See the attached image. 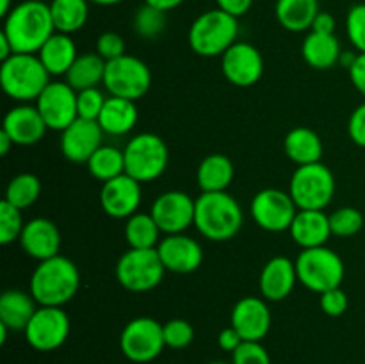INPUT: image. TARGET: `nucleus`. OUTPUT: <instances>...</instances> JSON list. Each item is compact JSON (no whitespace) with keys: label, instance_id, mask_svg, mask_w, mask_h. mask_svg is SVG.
I'll return each instance as SVG.
<instances>
[{"label":"nucleus","instance_id":"nucleus-35","mask_svg":"<svg viewBox=\"0 0 365 364\" xmlns=\"http://www.w3.org/2000/svg\"><path fill=\"white\" fill-rule=\"evenodd\" d=\"M86 164L96 181L107 182L125 173V153L120 148L102 145Z\"/></svg>","mask_w":365,"mask_h":364},{"label":"nucleus","instance_id":"nucleus-45","mask_svg":"<svg viewBox=\"0 0 365 364\" xmlns=\"http://www.w3.org/2000/svg\"><path fill=\"white\" fill-rule=\"evenodd\" d=\"M348 295H346L341 288H334L321 293V310H323L324 314H328V316H342V314L348 310Z\"/></svg>","mask_w":365,"mask_h":364},{"label":"nucleus","instance_id":"nucleus-40","mask_svg":"<svg viewBox=\"0 0 365 364\" xmlns=\"http://www.w3.org/2000/svg\"><path fill=\"white\" fill-rule=\"evenodd\" d=\"M164 330V341H166V346L173 350H182L185 346H189L195 339V328L189 321L180 320H170L168 323L163 325Z\"/></svg>","mask_w":365,"mask_h":364},{"label":"nucleus","instance_id":"nucleus-27","mask_svg":"<svg viewBox=\"0 0 365 364\" xmlns=\"http://www.w3.org/2000/svg\"><path fill=\"white\" fill-rule=\"evenodd\" d=\"M36 300L20 289H9L0 296V323L9 330H25L38 310Z\"/></svg>","mask_w":365,"mask_h":364},{"label":"nucleus","instance_id":"nucleus-56","mask_svg":"<svg viewBox=\"0 0 365 364\" xmlns=\"http://www.w3.org/2000/svg\"><path fill=\"white\" fill-rule=\"evenodd\" d=\"M209 364H228V363H221V360H214V363H209Z\"/></svg>","mask_w":365,"mask_h":364},{"label":"nucleus","instance_id":"nucleus-34","mask_svg":"<svg viewBox=\"0 0 365 364\" xmlns=\"http://www.w3.org/2000/svg\"><path fill=\"white\" fill-rule=\"evenodd\" d=\"M125 239H127L130 248H157V245L160 243V228L150 213H135L130 218H127Z\"/></svg>","mask_w":365,"mask_h":364},{"label":"nucleus","instance_id":"nucleus-11","mask_svg":"<svg viewBox=\"0 0 365 364\" xmlns=\"http://www.w3.org/2000/svg\"><path fill=\"white\" fill-rule=\"evenodd\" d=\"M166 346L163 325L148 316L134 318L125 325L120 335L121 353L132 363H150Z\"/></svg>","mask_w":365,"mask_h":364},{"label":"nucleus","instance_id":"nucleus-12","mask_svg":"<svg viewBox=\"0 0 365 364\" xmlns=\"http://www.w3.org/2000/svg\"><path fill=\"white\" fill-rule=\"evenodd\" d=\"M250 211L260 228L267 232H284L291 228L299 209L291 193L267 188L253 196Z\"/></svg>","mask_w":365,"mask_h":364},{"label":"nucleus","instance_id":"nucleus-52","mask_svg":"<svg viewBox=\"0 0 365 364\" xmlns=\"http://www.w3.org/2000/svg\"><path fill=\"white\" fill-rule=\"evenodd\" d=\"M13 54H14V50H13V46H11L9 39H7L6 36L0 32V59H2V61L9 59Z\"/></svg>","mask_w":365,"mask_h":364},{"label":"nucleus","instance_id":"nucleus-15","mask_svg":"<svg viewBox=\"0 0 365 364\" xmlns=\"http://www.w3.org/2000/svg\"><path fill=\"white\" fill-rule=\"evenodd\" d=\"M221 71L230 84L250 88L262 79L264 59L257 46L246 41H235L221 56Z\"/></svg>","mask_w":365,"mask_h":364},{"label":"nucleus","instance_id":"nucleus-16","mask_svg":"<svg viewBox=\"0 0 365 364\" xmlns=\"http://www.w3.org/2000/svg\"><path fill=\"white\" fill-rule=\"evenodd\" d=\"M196 200L184 191H166L153 202L150 214L166 236L184 234L195 225Z\"/></svg>","mask_w":365,"mask_h":364},{"label":"nucleus","instance_id":"nucleus-36","mask_svg":"<svg viewBox=\"0 0 365 364\" xmlns=\"http://www.w3.org/2000/svg\"><path fill=\"white\" fill-rule=\"evenodd\" d=\"M41 195V182L34 173H20L7 184L6 198L18 209H27Z\"/></svg>","mask_w":365,"mask_h":364},{"label":"nucleus","instance_id":"nucleus-47","mask_svg":"<svg viewBox=\"0 0 365 364\" xmlns=\"http://www.w3.org/2000/svg\"><path fill=\"white\" fill-rule=\"evenodd\" d=\"M348 70L351 84L355 86L356 91L362 93L365 96V54H356V59L353 61V64Z\"/></svg>","mask_w":365,"mask_h":364},{"label":"nucleus","instance_id":"nucleus-18","mask_svg":"<svg viewBox=\"0 0 365 364\" xmlns=\"http://www.w3.org/2000/svg\"><path fill=\"white\" fill-rule=\"evenodd\" d=\"M102 139L103 131L98 121L77 118L61 132V152L71 163H88L102 146Z\"/></svg>","mask_w":365,"mask_h":364},{"label":"nucleus","instance_id":"nucleus-10","mask_svg":"<svg viewBox=\"0 0 365 364\" xmlns=\"http://www.w3.org/2000/svg\"><path fill=\"white\" fill-rule=\"evenodd\" d=\"M103 86L110 96L135 102L148 93L152 86V71L145 61L125 54L118 59L107 61Z\"/></svg>","mask_w":365,"mask_h":364},{"label":"nucleus","instance_id":"nucleus-32","mask_svg":"<svg viewBox=\"0 0 365 364\" xmlns=\"http://www.w3.org/2000/svg\"><path fill=\"white\" fill-rule=\"evenodd\" d=\"M107 61L102 59L96 52L82 54L75 59L71 68L68 70L66 82L75 89V91H82L88 88H98L100 82H103V75H106Z\"/></svg>","mask_w":365,"mask_h":364},{"label":"nucleus","instance_id":"nucleus-50","mask_svg":"<svg viewBox=\"0 0 365 364\" xmlns=\"http://www.w3.org/2000/svg\"><path fill=\"white\" fill-rule=\"evenodd\" d=\"M335 18L334 14L323 13L319 11L312 24V32H319V34H335Z\"/></svg>","mask_w":365,"mask_h":364},{"label":"nucleus","instance_id":"nucleus-22","mask_svg":"<svg viewBox=\"0 0 365 364\" xmlns=\"http://www.w3.org/2000/svg\"><path fill=\"white\" fill-rule=\"evenodd\" d=\"M18 241L27 256L38 261H45L59 256L61 232L52 220L34 218L25 223Z\"/></svg>","mask_w":365,"mask_h":364},{"label":"nucleus","instance_id":"nucleus-20","mask_svg":"<svg viewBox=\"0 0 365 364\" xmlns=\"http://www.w3.org/2000/svg\"><path fill=\"white\" fill-rule=\"evenodd\" d=\"M230 325L245 341H260L271 328V310L262 298L245 296L232 309Z\"/></svg>","mask_w":365,"mask_h":364},{"label":"nucleus","instance_id":"nucleus-1","mask_svg":"<svg viewBox=\"0 0 365 364\" xmlns=\"http://www.w3.org/2000/svg\"><path fill=\"white\" fill-rule=\"evenodd\" d=\"M50 4L41 0H25L16 4L4 18L2 34L9 39L14 54H38L53 34Z\"/></svg>","mask_w":365,"mask_h":364},{"label":"nucleus","instance_id":"nucleus-49","mask_svg":"<svg viewBox=\"0 0 365 364\" xmlns=\"http://www.w3.org/2000/svg\"><path fill=\"white\" fill-rule=\"evenodd\" d=\"M216 4H217V9L239 18V16H245V14L248 13L253 0H216Z\"/></svg>","mask_w":365,"mask_h":364},{"label":"nucleus","instance_id":"nucleus-29","mask_svg":"<svg viewBox=\"0 0 365 364\" xmlns=\"http://www.w3.org/2000/svg\"><path fill=\"white\" fill-rule=\"evenodd\" d=\"M38 56L50 75H66L78 54L70 34L53 32L48 41L41 46Z\"/></svg>","mask_w":365,"mask_h":364},{"label":"nucleus","instance_id":"nucleus-48","mask_svg":"<svg viewBox=\"0 0 365 364\" xmlns=\"http://www.w3.org/2000/svg\"><path fill=\"white\" fill-rule=\"evenodd\" d=\"M245 341V339L241 338V334H239L237 330H235L234 327H227L223 328V330L220 332V335H217V343H220L221 350H225V352H230L234 353L235 350L241 346V343Z\"/></svg>","mask_w":365,"mask_h":364},{"label":"nucleus","instance_id":"nucleus-8","mask_svg":"<svg viewBox=\"0 0 365 364\" xmlns=\"http://www.w3.org/2000/svg\"><path fill=\"white\" fill-rule=\"evenodd\" d=\"M289 193L299 211H324L335 195V178L323 163L298 166L291 177Z\"/></svg>","mask_w":365,"mask_h":364},{"label":"nucleus","instance_id":"nucleus-2","mask_svg":"<svg viewBox=\"0 0 365 364\" xmlns=\"http://www.w3.org/2000/svg\"><path fill=\"white\" fill-rule=\"evenodd\" d=\"M81 273L64 256L39 261L31 277V295L41 307H63L78 291Z\"/></svg>","mask_w":365,"mask_h":364},{"label":"nucleus","instance_id":"nucleus-44","mask_svg":"<svg viewBox=\"0 0 365 364\" xmlns=\"http://www.w3.org/2000/svg\"><path fill=\"white\" fill-rule=\"evenodd\" d=\"M96 54L106 61L125 56V39L118 32H103L96 39Z\"/></svg>","mask_w":365,"mask_h":364},{"label":"nucleus","instance_id":"nucleus-55","mask_svg":"<svg viewBox=\"0 0 365 364\" xmlns=\"http://www.w3.org/2000/svg\"><path fill=\"white\" fill-rule=\"evenodd\" d=\"M89 2L96 4V6L109 7V6H116V4H121V2H123V0H89Z\"/></svg>","mask_w":365,"mask_h":364},{"label":"nucleus","instance_id":"nucleus-4","mask_svg":"<svg viewBox=\"0 0 365 364\" xmlns=\"http://www.w3.org/2000/svg\"><path fill=\"white\" fill-rule=\"evenodd\" d=\"M0 84L9 98L18 102L38 100L50 84V74L38 54H13L2 61Z\"/></svg>","mask_w":365,"mask_h":364},{"label":"nucleus","instance_id":"nucleus-25","mask_svg":"<svg viewBox=\"0 0 365 364\" xmlns=\"http://www.w3.org/2000/svg\"><path fill=\"white\" fill-rule=\"evenodd\" d=\"M138 107L135 102L120 96H109L103 103V109L98 116V123L106 134L125 136L138 123Z\"/></svg>","mask_w":365,"mask_h":364},{"label":"nucleus","instance_id":"nucleus-24","mask_svg":"<svg viewBox=\"0 0 365 364\" xmlns=\"http://www.w3.org/2000/svg\"><path fill=\"white\" fill-rule=\"evenodd\" d=\"M289 232L303 250L324 246L331 236L330 216L324 211H298Z\"/></svg>","mask_w":365,"mask_h":364},{"label":"nucleus","instance_id":"nucleus-51","mask_svg":"<svg viewBox=\"0 0 365 364\" xmlns=\"http://www.w3.org/2000/svg\"><path fill=\"white\" fill-rule=\"evenodd\" d=\"M184 2L185 0H145V4H148V6L155 7L159 11H164V13H168L171 9H177Z\"/></svg>","mask_w":365,"mask_h":364},{"label":"nucleus","instance_id":"nucleus-26","mask_svg":"<svg viewBox=\"0 0 365 364\" xmlns=\"http://www.w3.org/2000/svg\"><path fill=\"white\" fill-rule=\"evenodd\" d=\"M284 150L292 163H296L298 166H307V164L321 163L323 141L312 128L296 127L285 136Z\"/></svg>","mask_w":365,"mask_h":364},{"label":"nucleus","instance_id":"nucleus-9","mask_svg":"<svg viewBox=\"0 0 365 364\" xmlns=\"http://www.w3.org/2000/svg\"><path fill=\"white\" fill-rule=\"evenodd\" d=\"M166 268L157 248H130L120 257L116 264V278L127 291L146 293L163 282Z\"/></svg>","mask_w":365,"mask_h":364},{"label":"nucleus","instance_id":"nucleus-23","mask_svg":"<svg viewBox=\"0 0 365 364\" xmlns=\"http://www.w3.org/2000/svg\"><path fill=\"white\" fill-rule=\"evenodd\" d=\"M296 282H298L296 263L282 256L267 261L259 278L260 293L269 302H282L287 298L294 289Z\"/></svg>","mask_w":365,"mask_h":364},{"label":"nucleus","instance_id":"nucleus-14","mask_svg":"<svg viewBox=\"0 0 365 364\" xmlns=\"http://www.w3.org/2000/svg\"><path fill=\"white\" fill-rule=\"evenodd\" d=\"M36 107L50 131L63 132L78 118L77 91L66 81L50 82L36 100Z\"/></svg>","mask_w":365,"mask_h":364},{"label":"nucleus","instance_id":"nucleus-19","mask_svg":"<svg viewBox=\"0 0 365 364\" xmlns=\"http://www.w3.org/2000/svg\"><path fill=\"white\" fill-rule=\"evenodd\" d=\"M157 252L164 268L173 273H192L202 266V245L185 234H170L160 239Z\"/></svg>","mask_w":365,"mask_h":364},{"label":"nucleus","instance_id":"nucleus-7","mask_svg":"<svg viewBox=\"0 0 365 364\" xmlns=\"http://www.w3.org/2000/svg\"><path fill=\"white\" fill-rule=\"evenodd\" d=\"M296 271H298V280L307 289L321 295L328 289L341 288L346 268L337 252L328 246H316L299 253L296 259Z\"/></svg>","mask_w":365,"mask_h":364},{"label":"nucleus","instance_id":"nucleus-39","mask_svg":"<svg viewBox=\"0 0 365 364\" xmlns=\"http://www.w3.org/2000/svg\"><path fill=\"white\" fill-rule=\"evenodd\" d=\"M25 223L21 218V209L14 207L7 200L0 203V243L11 245L14 239H20Z\"/></svg>","mask_w":365,"mask_h":364},{"label":"nucleus","instance_id":"nucleus-30","mask_svg":"<svg viewBox=\"0 0 365 364\" xmlns=\"http://www.w3.org/2000/svg\"><path fill=\"white\" fill-rule=\"evenodd\" d=\"M196 181L202 193L227 191L234 181V164L225 153H210L200 163Z\"/></svg>","mask_w":365,"mask_h":364},{"label":"nucleus","instance_id":"nucleus-37","mask_svg":"<svg viewBox=\"0 0 365 364\" xmlns=\"http://www.w3.org/2000/svg\"><path fill=\"white\" fill-rule=\"evenodd\" d=\"M166 27V13L155 9V7L141 6L134 16V29L141 38L153 39L160 34Z\"/></svg>","mask_w":365,"mask_h":364},{"label":"nucleus","instance_id":"nucleus-28","mask_svg":"<svg viewBox=\"0 0 365 364\" xmlns=\"http://www.w3.org/2000/svg\"><path fill=\"white\" fill-rule=\"evenodd\" d=\"M303 59L316 70H328L341 61L342 50L335 34H319L312 32L303 39Z\"/></svg>","mask_w":365,"mask_h":364},{"label":"nucleus","instance_id":"nucleus-17","mask_svg":"<svg viewBox=\"0 0 365 364\" xmlns=\"http://www.w3.org/2000/svg\"><path fill=\"white\" fill-rule=\"evenodd\" d=\"M141 203V182L123 173L116 178L103 182L100 189V206L116 220H127L138 213Z\"/></svg>","mask_w":365,"mask_h":364},{"label":"nucleus","instance_id":"nucleus-21","mask_svg":"<svg viewBox=\"0 0 365 364\" xmlns=\"http://www.w3.org/2000/svg\"><path fill=\"white\" fill-rule=\"evenodd\" d=\"M46 128L48 127H46L45 120L39 114L38 107L29 106V103L13 107L4 116L2 131L13 139L14 145H36V143H39L43 139Z\"/></svg>","mask_w":365,"mask_h":364},{"label":"nucleus","instance_id":"nucleus-54","mask_svg":"<svg viewBox=\"0 0 365 364\" xmlns=\"http://www.w3.org/2000/svg\"><path fill=\"white\" fill-rule=\"evenodd\" d=\"M13 2L11 0H0V16L6 18L9 14V11L13 9Z\"/></svg>","mask_w":365,"mask_h":364},{"label":"nucleus","instance_id":"nucleus-5","mask_svg":"<svg viewBox=\"0 0 365 364\" xmlns=\"http://www.w3.org/2000/svg\"><path fill=\"white\" fill-rule=\"evenodd\" d=\"M237 34V18L221 9H209L191 24L189 46L202 57L223 56L234 45Z\"/></svg>","mask_w":365,"mask_h":364},{"label":"nucleus","instance_id":"nucleus-46","mask_svg":"<svg viewBox=\"0 0 365 364\" xmlns=\"http://www.w3.org/2000/svg\"><path fill=\"white\" fill-rule=\"evenodd\" d=\"M348 134L355 145L365 148V102L360 103L349 116Z\"/></svg>","mask_w":365,"mask_h":364},{"label":"nucleus","instance_id":"nucleus-13","mask_svg":"<svg viewBox=\"0 0 365 364\" xmlns=\"http://www.w3.org/2000/svg\"><path fill=\"white\" fill-rule=\"evenodd\" d=\"M70 318L61 307H38L25 328V339L38 352H52L70 335Z\"/></svg>","mask_w":365,"mask_h":364},{"label":"nucleus","instance_id":"nucleus-42","mask_svg":"<svg viewBox=\"0 0 365 364\" xmlns=\"http://www.w3.org/2000/svg\"><path fill=\"white\" fill-rule=\"evenodd\" d=\"M346 32L359 54H365V4H356L348 11Z\"/></svg>","mask_w":365,"mask_h":364},{"label":"nucleus","instance_id":"nucleus-53","mask_svg":"<svg viewBox=\"0 0 365 364\" xmlns=\"http://www.w3.org/2000/svg\"><path fill=\"white\" fill-rule=\"evenodd\" d=\"M13 139L9 138V136L6 134L4 131H0V156H6L7 152L11 150V146H13Z\"/></svg>","mask_w":365,"mask_h":364},{"label":"nucleus","instance_id":"nucleus-41","mask_svg":"<svg viewBox=\"0 0 365 364\" xmlns=\"http://www.w3.org/2000/svg\"><path fill=\"white\" fill-rule=\"evenodd\" d=\"M106 100L107 98L98 88H88L82 89V91H77L78 118L98 121V116L102 113Z\"/></svg>","mask_w":365,"mask_h":364},{"label":"nucleus","instance_id":"nucleus-38","mask_svg":"<svg viewBox=\"0 0 365 364\" xmlns=\"http://www.w3.org/2000/svg\"><path fill=\"white\" fill-rule=\"evenodd\" d=\"M331 236L339 238H349L362 231L364 216L355 207H341L330 214Z\"/></svg>","mask_w":365,"mask_h":364},{"label":"nucleus","instance_id":"nucleus-6","mask_svg":"<svg viewBox=\"0 0 365 364\" xmlns=\"http://www.w3.org/2000/svg\"><path fill=\"white\" fill-rule=\"evenodd\" d=\"M125 153V173L145 184L159 178L170 163L168 145L160 136L143 132L127 143Z\"/></svg>","mask_w":365,"mask_h":364},{"label":"nucleus","instance_id":"nucleus-3","mask_svg":"<svg viewBox=\"0 0 365 364\" xmlns=\"http://www.w3.org/2000/svg\"><path fill=\"white\" fill-rule=\"evenodd\" d=\"M245 221L241 206L227 191L202 193L196 198L195 227L210 241H228L239 234Z\"/></svg>","mask_w":365,"mask_h":364},{"label":"nucleus","instance_id":"nucleus-43","mask_svg":"<svg viewBox=\"0 0 365 364\" xmlns=\"http://www.w3.org/2000/svg\"><path fill=\"white\" fill-rule=\"evenodd\" d=\"M232 364H271V357L260 341H242L232 353Z\"/></svg>","mask_w":365,"mask_h":364},{"label":"nucleus","instance_id":"nucleus-31","mask_svg":"<svg viewBox=\"0 0 365 364\" xmlns=\"http://www.w3.org/2000/svg\"><path fill=\"white\" fill-rule=\"evenodd\" d=\"M317 13H319L317 0H277L274 6L278 24L291 32L312 29Z\"/></svg>","mask_w":365,"mask_h":364},{"label":"nucleus","instance_id":"nucleus-33","mask_svg":"<svg viewBox=\"0 0 365 364\" xmlns=\"http://www.w3.org/2000/svg\"><path fill=\"white\" fill-rule=\"evenodd\" d=\"M53 27L63 34L81 31L89 16L88 0H52L50 2Z\"/></svg>","mask_w":365,"mask_h":364}]
</instances>
